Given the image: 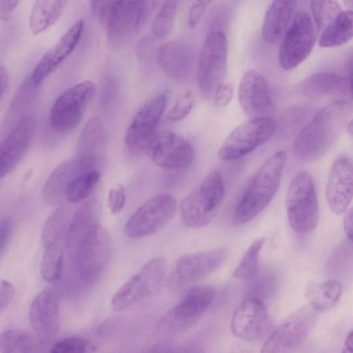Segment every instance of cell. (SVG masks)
<instances>
[{
	"label": "cell",
	"instance_id": "cell-1",
	"mask_svg": "<svg viewBox=\"0 0 353 353\" xmlns=\"http://www.w3.org/2000/svg\"><path fill=\"white\" fill-rule=\"evenodd\" d=\"M352 105L345 100L323 108L296 136L293 152L305 162L321 158L334 144L352 114Z\"/></svg>",
	"mask_w": 353,
	"mask_h": 353
},
{
	"label": "cell",
	"instance_id": "cell-2",
	"mask_svg": "<svg viewBox=\"0 0 353 353\" xmlns=\"http://www.w3.org/2000/svg\"><path fill=\"white\" fill-rule=\"evenodd\" d=\"M286 161L285 152L279 151L259 168L235 208L234 226L251 221L269 205L279 188Z\"/></svg>",
	"mask_w": 353,
	"mask_h": 353
},
{
	"label": "cell",
	"instance_id": "cell-3",
	"mask_svg": "<svg viewBox=\"0 0 353 353\" xmlns=\"http://www.w3.org/2000/svg\"><path fill=\"white\" fill-rule=\"evenodd\" d=\"M225 198V187L221 174L210 170L199 186L181 201L179 210L188 227L199 228L208 224L219 212Z\"/></svg>",
	"mask_w": 353,
	"mask_h": 353
},
{
	"label": "cell",
	"instance_id": "cell-4",
	"mask_svg": "<svg viewBox=\"0 0 353 353\" xmlns=\"http://www.w3.org/2000/svg\"><path fill=\"white\" fill-rule=\"evenodd\" d=\"M285 208L288 219L297 233L307 234L319 221V203L313 179L306 172L296 174L287 191Z\"/></svg>",
	"mask_w": 353,
	"mask_h": 353
},
{
	"label": "cell",
	"instance_id": "cell-5",
	"mask_svg": "<svg viewBox=\"0 0 353 353\" xmlns=\"http://www.w3.org/2000/svg\"><path fill=\"white\" fill-rule=\"evenodd\" d=\"M167 263L161 256L148 261L114 294L111 306L121 311L157 294L163 287L167 274Z\"/></svg>",
	"mask_w": 353,
	"mask_h": 353
},
{
	"label": "cell",
	"instance_id": "cell-6",
	"mask_svg": "<svg viewBox=\"0 0 353 353\" xmlns=\"http://www.w3.org/2000/svg\"><path fill=\"white\" fill-rule=\"evenodd\" d=\"M77 271L81 279L91 283L106 270L112 255V242L107 230L96 223L83 236L76 250Z\"/></svg>",
	"mask_w": 353,
	"mask_h": 353
},
{
	"label": "cell",
	"instance_id": "cell-7",
	"mask_svg": "<svg viewBox=\"0 0 353 353\" xmlns=\"http://www.w3.org/2000/svg\"><path fill=\"white\" fill-rule=\"evenodd\" d=\"M148 0H114L108 13L105 25L110 48L120 50L134 38L143 23Z\"/></svg>",
	"mask_w": 353,
	"mask_h": 353
},
{
	"label": "cell",
	"instance_id": "cell-8",
	"mask_svg": "<svg viewBox=\"0 0 353 353\" xmlns=\"http://www.w3.org/2000/svg\"><path fill=\"white\" fill-rule=\"evenodd\" d=\"M227 40L221 30L207 36L198 60L197 79L201 93L210 98L223 83L227 69Z\"/></svg>",
	"mask_w": 353,
	"mask_h": 353
},
{
	"label": "cell",
	"instance_id": "cell-9",
	"mask_svg": "<svg viewBox=\"0 0 353 353\" xmlns=\"http://www.w3.org/2000/svg\"><path fill=\"white\" fill-rule=\"evenodd\" d=\"M316 30L307 13L295 14L281 38L279 62L283 69L292 70L306 59L316 41Z\"/></svg>",
	"mask_w": 353,
	"mask_h": 353
},
{
	"label": "cell",
	"instance_id": "cell-10",
	"mask_svg": "<svg viewBox=\"0 0 353 353\" xmlns=\"http://www.w3.org/2000/svg\"><path fill=\"white\" fill-rule=\"evenodd\" d=\"M275 130V123L270 117L251 119L228 136L218 151V157L224 161L239 159L269 141Z\"/></svg>",
	"mask_w": 353,
	"mask_h": 353
},
{
	"label": "cell",
	"instance_id": "cell-11",
	"mask_svg": "<svg viewBox=\"0 0 353 353\" xmlns=\"http://www.w3.org/2000/svg\"><path fill=\"white\" fill-rule=\"evenodd\" d=\"M95 91L94 84L83 81L63 92L54 102L50 116L53 130L68 133L81 121Z\"/></svg>",
	"mask_w": 353,
	"mask_h": 353
},
{
	"label": "cell",
	"instance_id": "cell-12",
	"mask_svg": "<svg viewBox=\"0 0 353 353\" xmlns=\"http://www.w3.org/2000/svg\"><path fill=\"white\" fill-rule=\"evenodd\" d=\"M177 210L176 199L161 194L140 206L128 219L124 227L130 238H142L156 233L174 216Z\"/></svg>",
	"mask_w": 353,
	"mask_h": 353
},
{
	"label": "cell",
	"instance_id": "cell-13",
	"mask_svg": "<svg viewBox=\"0 0 353 353\" xmlns=\"http://www.w3.org/2000/svg\"><path fill=\"white\" fill-rule=\"evenodd\" d=\"M316 313L310 305L294 312L270 334L261 352H286L299 347L314 327Z\"/></svg>",
	"mask_w": 353,
	"mask_h": 353
},
{
	"label": "cell",
	"instance_id": "cell-14",
	"mask_svg": "<svg viewBox=\"0 0 353 353\" xmlns=\"http://www.w3.org/2000/svg\"><path fill=\"white\" fill-rule=\"evenodd\" d=\"M272 330V321L263 300L249 294L233 314L232 333L245 341L258 343L265 341Z\"/></svg>",
	"mask_w": 353,
	"mask_h": 353
},
{
	"label": "cell",
	"instance_id": "cell-15",
	"mask_svg": "<svg viewBox=\"0 0 353 353\" xmlns=\"http://www.w3.org/2000/svg\"><path fill=\"white\" fill-rule=\"evenodd\" d=\"M166 101V94H159L148 100L134 116L124 139L125 145L130 151L139 152L145 150L156 134Z\"/></svg>",
	"mask_w": 353,
	"mask_h": 353
},
{
	"label": "cell",
	"instance_id": "cell-16",
	"mask_svg": "<svg viewBox=\"0 0 353 353\" xmlns=\"http://www.w3.org/2000/svg\"><path fill=\"white\" fill-rule=\"evenodd\" d=\"M145 151L156 165L166 170L187 168L194 159L192 145L182 137L170 131L156 133Z\"/></svg>",
	"mask_w": 353,
	"mask_h": 353
},
{
	"label": "cell",
	"instance_id": "cell-17",
	"mask_svg": "<svg viewBox=\"0 0 353 353\" xmlns=\"http://www.w3.org/2000/svg\"><path fill=\"white\" fill-rule=\"evenodd\" d=\"M215 289L210 285L191 288L183 299L165 316L166 326L185 329L198 321L212 303Z\"/></svg>",
	"mask_w": 353,
	"mask_h": 353
},
{
	"label": "cell",
	"instance_id": "cell-18",
	"mask_svg": "<svg viewBox=\"0 0 353 353\" xmlns=\"http://www.w3.org/2000/svg\"><path fill=\"white\" fill-rule=\"evenodd\" d=\"M239 101L243 112L251 119L270 117L274 109L265 79L253 69L247 70L241 79Z\"/></svg>",
	"mask_w": 353,
	"mask_h": 353
},
{
	"label": "cell",
	"instance_id": "cell-19",
	"mask_svg": "<svg viewBox=\"0 0 353 353\" xmlns=\"http://www.w3.org/2000/svg\"><path fill=\"white\" fill-rule=\"evenodd\" d=\"M35 120L22 117L0 144V179L12 172L26 154L32 141Z\"/></svg>",
	"mask_w": 353,
	"mask_h": 353
},
{
	"label": "cell",
	"instance_id": "cell-20",
	"mask_svg": "<svg viewBox=\"0 0 353 353\" xmlns=\"http://www.w3.org/2000/svg\"><path fill=\"white\" fill-rule=\"evenodd\" d=\"M29 316L36 337L41 345H47L59 330V305L53 292L45 290L32 301Z\"/></svg>",
	"mask_w": 353,
	"mask_h": 353
},
{
	"label": "cell",
	"instance_id": "cell-21",
	"mask_svg": "<svg viewBox=\"0 0 353 353\" xmlns=\"http://www.w3.org/2000/svg\"><path fill=\"white\" fill-rule=\"evenodd\" d=\"M353 170L351 160L340 157L333 163L325 188V196L331 211L340 215L348 208L352 199Z\"/></svg>",
	"mask_w": 353,
	"mask_h": 353
},
{
	"label": "cell",
	"instance_id": "cell-22",
	"mask_svg": "<svg viewBox=\"0 0 353 353\" xmlns=\"http://www.w3.org/2000/svg\"><path fill=\"white\" fill-rule=\"evenodd\" d=\"M83 28V21L79 20L43 56L31 76L37 86L54 72L72 52L82 36Z\"/></svg>",
	"mask_w": 353,
	"mask_h": 353
},
{
	"label": "cell",
	"instance_id": "cell-23",
	"mask_svg": "<svg viewBox=\"0 0 353 353\" xmlns=\"http://www.w3.org/2000/svg\"><path fill=\"white\" fill-rule=\"evenodd\" d=\"M158 62L163 72L176 81H184L192 72L195 54L190 46L177 40L162 44L157 50Z\"/></svg>",
	"mask_w": 353,
	"mask_h": 353
},
{
	"label": "cell",
	"instance_id": "cell-24",
	"mask_svg": "<svg viewBox=\"0 0 353 353\" xmlns=\"http://www.w3.org/2000/svg\"><path fill=\"white\" fill-rule=\"evenodd\" d=\"M228 255V250L225 248L183 255L176 262V275L179 279L184 281L201 279L219 268L224 263Z\"/></svg>",
	"mask_w": 353,
	"mask_h": 353
},
{
	"label": "cell",
	"instance_id": "cell-25",
	"mask_svg": "<svg viewBox=\"0 0 353 353\" xmlns=\"http://www.w3.org/2000/svg\"><path fill=\"white\" fill-rule=\"evenodd\" d=\"M105 146V136L101 119L92 117L80 134L77 149V159L87 170H97Z\"/></svg>",
	"mask_w": 353,
	"mask_h": 353
},
{
	"label": "cell",
	"instance_id": "cell-26",
	"mask_svg": "<svg viewBox=\"0 0 353 353\" xmlns=\"http://www.w3.org/2000/svg\"><path fill=\"white\" fill-rule=\"evenodd\" d=\"M352 77L330 72L314 74L298 85L302 94L310 97H326L350 94L352 96Z\"/></svg>",
	"mask_w": 353,
	"mask_h": 353
},
{
	"label": "cell",
	"instance_id": "cell-27",
	"mask_svg": "<svg viewBox=\"0 0 353 353\" xmlns=\"http://www.w3.org/2000/svg\"><path fill=\"white\" fill-rule=\"evenodd\" d=\"M297 0H274L262 26V37L270 44L281 41L294 15Z\"/></svg>",
	"mask_w": 353,
	"mask_h": 353
},
{
	"label": "cell",
	"instance_id": "cell-28",
	"mask_svg": "<svg viewBox=\"0 0 353 353\" xmlns=\"http://www.w3.org/2000/svg\"><path fill=\"white\" fill-rule=\"evenodd\" d=\"M88 171L77 159L59 164L49 175L42 190L46 203L60 204L65 198V191L71 181L80 172Z\"/></svg>",
	"mask_w": 353,
	"mask_h": 353
},
{
	"label": "cell",
	"instance_id": "cell-29",
	"mask_svg": "<svg viewBox=\"0 0 353 353\" xmlns=\"http://www.w3.org/2000/svg\"><path fill=\"white\" fill-rule=\"evenodd\" d=\"M100 213L101 207L97 199L88 201L77 210L67 230L68 249L76 252L79 242L85 233L97 223Z\"/></svg>",
	"mask_w": 353,
	"mask_h": 353
},
{
	"label": "cell",
	"instance_id": "cell-30",
	"mask_svg": "<svg viewBox=\"0 0 353 353\" xmlns=\"http://www.w3.org/2000/svg\"><path fill=\"white\" fill-rule=\"evenodd\" d=\"M68 0H34L29 19V27L34 34L52 26L60 17Z\"/></svg>",
	"mask_w": 353,
	"mask_h": 353
},
{
	"label": "cell",
	"instance_id": "cell-31",
	"mask_svg": "<svg viewBox=\"0 0 353 353\" xmlns=\"http://www.w3.org/2000/svg\"><path fill=\"white\" fill-rule=\"evenodd\" d=\"M352 11H341L322 30L319 43L323 48H333L348 42L353 35Z\"/></svg>",
	"mask_w": 353,
	"mask_h": 353
},
{
	"label": "cell",
	"instance_id": "cell-32",
	"mask_svg": "<svg viewBox=\"0 0 353 353\" xmlns=\"http://www.w3.org/2000/svg\"><path fill=\"white\" fill-rule=\"evenodd\" d=\"M342 291V285L338 280L330 279L311 285L306 293L312 309L316 312H325L337 303Z\"/></svg>",
	"mask_w": 353,
	"mask_h": 353
},
{
	"label": "cell",
	"instance_id": "cell-33",
	"mask_svg": "<svg viewBox=\"0 0 353 353\" xmlns=\"http://www.w3.org/2000/svg\"><path fill=\"white\" fill-rule=\"evenodd\" d=\"M40 345L37 337L21 329H9L0 334V351L2 352H37Z\"/></svg>",
	"mask_w": 353,
	"mask_h": 353
},
{
	"label": "cell",
	"instance_id": "cell-34",
	"mask_svg": "<svg viewBox=\"0 0 353 353\" xmlns=\"http://www.w3.org/2000/svg\"><path fill=\"white\" fill-rule=\"evenodd\" d=\"M100 176L97 170L79 173L69 183L65 191V199L73 203L85 200L95 188Z\"/></svg>",
	"mask_w": 353,
	"mask_h": 353
},
{
	"label": "cell",
	"instance_id": "cell-35",
	"mask_svg": "<svg viewBox=\"0 0 353 353\" xmlns=\"http://www.w3.org/2000/svg\"><path fill=\"white\" fill-rule=\"evenodd\" d=\"M264 243V239L254 241L244 252L232 276L241 280H252L259 272V259Z\"/></svg>",
	"mask_w": 353,
	"mask_h": 353
},
{
	"label": "cell",
	"instance_id": "cell-36",
	"mask_svg": "<svg viewBox=\"0 0 353 353\" xmlns=\"http://www.w3.org/2000/svg\"><path fill=\"white\" fill-rule=\"evenodd\" d=\"M63 267V250L56 243L45 248L41 263V275L48 282H54L60 278Z\"/></svg>",
	"mask_w": 353,
	"mask_h": 353
},
{
	"label": "cell",
	"instance_id": "cell-37",
	"mask_svg": "<svg viewBox=\"0 0 353 353\" xmlns=\"http://www.w3.org/2000/svg\"><path fill=\"white\" fill-rule=\"evenodd\" d=\"M178 0H165L156 14L150 26L154 37H166L172 32L177 14Z\"/></svg>",
	"mask_w": 353,
	"mask_h": 353
},
{
	"label": "cell",
	"instance_id": "cell-38",
	"mask_svg": "<svg viewBox=\"0 0 353 353\" xmlns=\"http://www.w3.org/2000/svg\"><path fill=\"white\" fill-rule=\"evenodd\" d=\"M68 216V209L60 207L46 221L42 234L44 247L59 242L65 230Z\"/></svg>",
	"mask_w": 353,
	"mask_h": 353
},
{
	"label": "cell",
	"instance_id": "cell-39",
	"mask_svg": "<svg viewBox=\"0 0 353 353\" xmlns=\"http://www.w3.org/2000/svg\"><path fill=\"white\" fill-rule=\"evenodd\" d=\"M310 7L318 31H321L341 11L336 0H311Z\"/></svg>",
	"mask_w": 353,
	"mask_h": 353
},
{
	"label": "cell",
	"instance_id": "cell-40",
	"mask_svg": "<svg viewBox=\"0 0 353 353\" xmlns=\"http://www.w3.org/2000/svg\"><path fill=\"white\" fill-rule=\"evenodd\" d=\"M89 340L77 336L63 338L54 342L51 347L53 353H82L94 351Z\"/></svg>",
	"mask_w": 353,
	"mask_h": 353
},
{
	"label": "cell",
	"instance_id": "cell-41",
	"mask_svg": "<svg viewBox=\"0 0 353 353\" xmlns=\"http://www.w3.org/2000/svg\"><path fill=\"white\" fill-rule=\"evenodd\" d=\"M196 95L193 90H188L181 94L168 110L166 118L172 121H177L185 119L190 112Z\"/></svg>",
	"mask_w": 353,
	"mask_h": 353
},
{
	"label": "cell",
	"instance_id": "cell-42",
	"mask_svg": "<svg viewBox=\"0 0 353 353\" xmlns=\"http://www.w3.org/2000/svg\"><path fill=\"white\" fill-rule=\"evenodd\" d=\"M125 202V192L122 184H118L110 190L108 196V205L111 214L119 212Z\"/></svg>",
	"mask_w": 353,
	"mask_h": 353
},
{
	"label": "cell",
	"instance_id": "cell-43",
	"mask_svg": "<svg viewBox=\"0 0 353 353\" xmlns=\"http://www.w3.org/2000/svg\"><path fill=\"white\" fill-rule=\"evenodd\" d=\"M233 95V88L230 83H222L216 89L214 94V104L217 108L227 106Z\"/></svg>",
	"mask_w": 353,
	"mask_h": 353
},
{
	"label": "cell",
	"instance_id": "cell-44",
	"mask_svg": "<svg viewBox=\"0 0 353 353\" xmlns=\"http://www.w3.org/2000/svg\"><path fill=\"white\" fill-rule=\"evenodd\" d=\"M114 0H90L92 15L105 23L109 10Z\"/></svg>",
	"mask_w": 353,
	"mask_h": 353
},
{
	"label": "cell",
	"instance_id": "cell-45",
	"mask_svg": "<svg viewBox=\"0 0 353 353\" xmlns=\"http://www.w3.org/2000/svg\"><path fill=\"white\" fill-rule=\"evenodd\" d=\"M14 296V288L11 283L0 280V314L10 305Z\"/></svg>",
	"mask_w": 353,
	"mask_h": 353
},
{
	"label": "cell",
	"instance_id": "cell-46",
	"mask_svg": "<svg viewBox=\"0 0 353 353\" xmlns=\"http://www.w3.org/2000/svg\"><path fill=\"white\" fill-rule=\"evenodd\" d=\"M12 232L10 221L6 218L0 219V260L9 244Z\"/></svg>",
	"mask_w": 353,
	"mask_h": 353
},
{
	"label": "cell",
	"instance_id": "cell-47",
	"mask_svg": "<svg viewBox=\"0 0 353 353\" xmlns=\"http://www.w3.org/2000/svg\"><path fill=\"white\" fill-rule=\"evenodd\" d=\"M206 7L205 5L198 1H195L191 6L188 14V24L190 27L194 28L200 21L205 12Z\"/></svg>",
	"mask_w": 353,
	"mask_h": 353
},
{
	"label": "cell",
	"instance_id": "cell-48",
	"mask_svg": "<svg viewBox=\"0 0 353 353\" xmlns=\"http://www.w3.org/2000/svg\"><path fill=\"white\" fill-rule=\"evenodd\" d=\"M21 0H0V20L7 21Z\"/></svg>",
	"mask_w": 353,
	"mask_h": 353
},
{
	"label": "cell",
	"instance_id": "cell-49",
	"mask_svg": "<svg viewBox=\"0 0 353 353\" xmlns=\"http://www.w3.org/2000/svg\"><path fill=\"white\" fill-rule=\"evenodd\" d=\"M345 214L343 219V228L348 241L352 243V221H353V213L352 209L350 208L345 212Z\"/></svg>",
	"mask_w": 353,
	"mask_h": 353
},
{
	"label": "cell",
	"instance_id": "cell-50",
	"mask_svg": "<svg viewBox=\"0 0 353 353\" xmlns=\"http://www.w3.org/2000/svg\"><path fill=\"white\" fill-rule=\"evenodd\" d=\"M9 77L6 69L0 65V101L8 85Z\"/></svg>",
	"mask_w": 353,
	"mask_h": 353
},
{
	"label": "cell",
	"instance_id": "cell-51",
	"mask_svg": "<svg viewBox=\"0 0 353 353\" xmlns=\"http://www.w3.org/2000/svg\"><path fill=\"white\" fill-rule=\"evenodd\" d=\"M343 352H349L352 353L353 352V334L352 330H350V332L347 334L345 342H344V347Z\"/></svg>",
	"mask_w": 353,
	"mask_h": 353
},
{
	"label": "cell",
	"instance_id": "cell-52",
	"mask_svg": "<svg viewBox=\"0 0 353 353\" xmlns=\"http://www.w3.org/2000/svg\"><path fill=\"white\" fill-rule=\"evenodd\" d=\"M347 131L349 132V133L352 135V130H353V128H352V120H350L347 124Z\"/></svg>",
	"mask_w": 353,
	"mask_h": 353
},
{
	"label": "cell",
	"instance_id": "cell-53",
	"mask_svg": "<svg viewBox=\"0 0 353 353\" xmlns=\"http://www.w3.org/2000/svg\"><path fill=\"white\" fill-rule=\"evenodd\" d=\"M214 0H196V1H198L199 3H201L206 6L210 5Z\"/></svg>",
	"mask_w": 353,
	"mask_h": 353
},
{
	"label": "cell",
	"instance_id": "cell-54",
	"mask_svg": "<svg viewBox=\"0 0 353 353\" xmlns=\"http://www.w3.org/2000/svg\"><path fill=\"white\" fill-rule=\"evenodd\" d=\"M343 3L347 8H351L352 7V0H343Z\"/></svg>",
	"mask_w": 353,
	"mask_h": 353
}]
</instances>
